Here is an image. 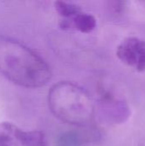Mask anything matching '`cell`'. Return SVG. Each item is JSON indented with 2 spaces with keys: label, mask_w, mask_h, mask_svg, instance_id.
<instances>
[{
  "label": "cell",
  "mask_w": 145,
  "mask_h": 146,
  "mask_svg": "<svg viewBox=\"0 0 145 146\" xmlns=\"http://www.w3.org/2000/svg\"><path fill=\"white\" fill-rule=\"evenodd\" d=\"M51 113L61 121L85 127L93 119L95 107L89 94L79 86L68 81L55 84L48 93Z\"/></svg>",
  "instance_id": "2"
},
{
  "label": "cell",
  "mask_w": 145,
  "mask_h": 146,
  "mask_svg": "<svg viewBox=\"0 0 145 146\" xmlns=\"http://www.w3.org/2000/svg\"><path fill=\"white\" fill-rule=\"evenodd\" d=\"M117 57L138 72L145 70V41L136 37L125 38L117 47Z\"/></svg>",
  "instance_id": "4"
},
{
  "label": "cell",
  "mask_w": 145,
  "mask_h": 146,
  "mask_svg": "<svg viewBox=\"0 0 145 146\" xmlns=\"http://www.w3.org/2000/svg\"><path fill=\"white\" fill-rule=\"evenodd\" d=\"M0 146H47V144L40 131H24L10 122H2Z\"/></svg>",
  "instance_id": "3"
},
{
  "label": "cell",
  "mask_w": 145,
  "mask_h": 146,
  "mask_svg": "<svg viewBox=\"0 0 145 146\" xmlns=\"http://www.w3.org/2000/svg\"><path fill=\"white\" fill-rule=\"evenodd\" d=\"M0 73L12 83L38 88L48 83L51 71L46 62L22 43L0 36Z\"/></svg>",
  "instance_id": "1"
},
{
  "label": "cell",
  "mask_w": 145,
  "mask_h": 146,
  "mask_svg": "<svg viewBox=\"0 0 145 146\" xmlns=\"http://www.w3.org/2000/svg\"><path fill=\"white\" fill-rule=\"evenodd\" d=\"M55 9L57 14L62 17V19H69L82 11L79 6H78L77 4L64 1L55 2Z\"/></svg>",
  "instance_id": "8"
},
{
  "label": "cell",
  "mask_w": 145,
  "mask_h": 146,
  "mask_svg": "<svg viewBox=\"0 0 145 146\" xmlns=\"http://www.w3.org/2000/svg\"><path fill=\"white\" fill-rule=\"evenodd\" d=\"M102 114L109 121L119 123L125 121L126 118L128 117V108L121 101L115 100L110 97H106L102 100Z\"/></svg>",
  "instance_id": "6"
},
{
  "label": "cell",
  "mask_w": 145,
  "mask_h": 146,
  "mask_svg": "<svg viewBox=\"0 0 145 146\" xmlns=\"http://www.w3.org/2000/svg\"><path fill=\"white\" fill-rule=\"evenodd\" d=\"M87 139L81 133L69 131L62 133L56 140V146H85Z\"/></svg>",
  "instance_id": "7"
},
{
  "label": "cell",
  "mask_w": 145,
  "mask_h": 146,
  "mask_svg": "<svg viewBox=\"0 0 145 146\" xmlns=\"http://www.w3.org/2000/svg\"><path fill=\"white\" fill-rule=\"evenodd\" d=\"M60 27L64 30L77 29L83 33H90L97 27L95 17L88 13L80 11L69 19H61Z\"/></svg>",
  "instance_id": "5"
}]
</instances>
